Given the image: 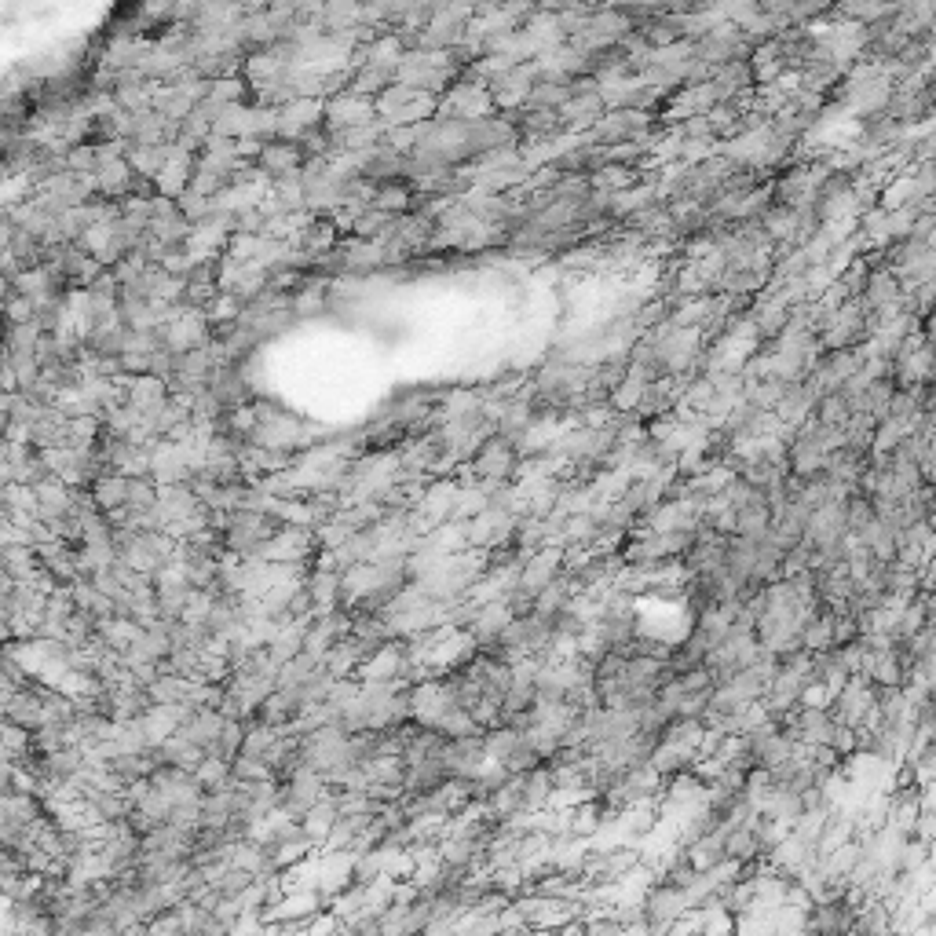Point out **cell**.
Segmentation results:
<instances>
[{
  "label": "cell",
  "mask_w": 936,
  "mask_h": 936,
  "mask_svg": "<svg viewBox=\"0 0 936 936\" xmlns=\"http://www.w3.org/2000/svg\"><path fill=\"white\" fill-rule=\"evenodd\" d=\"M337 819H341V801H337V794H326L308 816L300 819V827H304V834L311 838V845H326L333 827H337Z\"/></svg>",
  "instance_id": "52a82bcc"
},
{
  "label": "cell",
  "mask_w": 936,
  "mask_h": 936,
  "mask_svg": "<svg viewBox=\"0 0 936 936\" xmlns=\"http://www.w3.org/2000/svg\"><path fill=\"white\" fill-rule=\"evenodd\" d=\"M326 794H330V783H326L319 772L300 768L297 776L282 787V812H289L293 819H304L322 798H326Z\"/></svg>",
  "instance_id": "3957f363"
},
{
  "label": "cell",
  "mask_w": 936,
  "mask_h": 936,
  "mask_svg": "<svg viewBox=\"0 0 936 936\" xmlns=\"http://www.w3.org/2000/svg\"><path fill=\"white\" fill-rule=\"evenodd\" d=\"M242 746H245L242 721H238V717H227L224 732H220V739H216L213 754H209V757H224V761H234V757L242 754Z\"/></svg>",
  "instance_id": "5bb4252c"
},
{
  "label": "cell",
  "mask_w": 936,
  "mask_h": 936,
  "mask_svg": "<svg viewBox=\"0 0 936 936\" xmlns=\"http://www.w3.org/2000/svg\"><path fill=\"white\" fill-rule=\"evenodd\" d=\"M172 158V147H132L128 150V165L136 169V176H143V180H158L161 169L169 165Z\"/></svg>",
  "instance_id": "8fae6325"
},
{
  "label": "cell",
  "mask_w": 936,
  "mask_h": 936,
  "mask_svg": "<svg viewBox=\"0 0 936 936\" xmlns=\"http://www.w3.org/2000/svg\"><path fill=\"white\" fill-rule=\"evenodd\" d=\"M231 772H234V783H271V776H275L267 761H260V757H245V754L234 757Z\"/></svg>",
  "instance_id": "9a60e30c"
},
{
  "label": "cell",
  "mask_w": 936,
  "mask_h": 936,
  "mask_svg": "<svg viewBox=\"0 0 936 936\" xmlns=\"http://www.w3.org/2000/svg\"><path fill=\"white\" fill-rule=\"evenodd\" d=\"M128 487H132V479L121 476V472H110V476H103L92 487V498H96L99 512H107V516H117V512L128 505Z\"/></svg>",
  "instance_id": "30bf717a"
},
{
  "label": "cell",
  "mask_w": 936,
  "mask_h": 936,
  "mask_svg": "<svg viewBox=\"0 0 936 936\" xmlns=\"http://www.w3.org/2000/svg\"><path fill=\"white\" fill-rule=\"evenodd\" d=\"M787 732L794 735L801 746H812V750H816V746H830V739L838 732V721H834L830 706H798V710L790 713Z\"/></svg>",
  "instance_id": "7a4b0ae2"
},
{
  "label": "cell",
  "mask_w": 936,
  "mask_h": 936,
  "mask_svg": "<svg viewBox=\"0 0 936 936\" xmlns=\"http://www.w3.org/2000/svg\"><path fill=\"white\" fill-rule=\"evenodd\" d=\"M520 458H523L520 443L494 432V436L476 450V458L468 461V472L479 476L483 483H509V479L520 472Z\"/></svg>",
  "instance_id": "6da1fadb"
},
{
  "label": "cell",
  "mask_w": 936,
  "mask_h": 936,
  "mask_svg": "<svg viewBox=\"0 0 936 936\" xmlns=\"http://www.w3.org/2000/svg\"><path fill=\"white\" fill-rule=\"evenodd\" d=\"M308 165V154L300 143H289V139H267L260 158H256V169L264 172L267 180H286V176H297Z\"/></svg>",
  "instance_id": "5b68a950"
},
{
  "label": "cell",
  "mask_w": 936,
  "mask_h": 936,
  "mask_svg": "<svg viewBox=\"0 0 936 936\" xmlns=\"http://www.w3.org/2000/svg\"><path fill=\"white\" fill-rule=\"evenodd\" d=\"M373 114H377L373 99H362V96H355V92H341V96H333L330 103H326V132H330V136H344L351 128H362V125H370V121H377Z\"/></svg>",
  "instance_id": "277c9868"
},
{
  "label": "cell",
  "mask_w": 936,
  "mask_h": 936,
  "mask_svg": "<svg viewBox=\"0 0 936 936\" xmlns=\"http://www.w3.org/2000/svg\"><path fill=\"white\" fill-rule=\"evenodd\" d=\"M304 585H308V596L315 600V615H326V611H337V607H341V575H337V571L315 567Z\"/></svg>",
  "instance_id": "9c48e42d"
},
{
  "label": "cell",
  "mask_w": 936,
  "mask_h": 936,
  "mask_svg": "<svg viewBox=\"0 0 936 936\" xmlns=\"http://www.w3.org/2000/svg\"><path fill=\"white\" fill-rule=\"evenodd\" d=\"M410 205H414V187H410V183L377 187V198H373V209H381V213H388V216H403Z\"/></svg>",
  "instance_id": "7c38bea8"
},
{
  "label": "cell",
  "mask_w": 936,
  "mask_h": 936,
  "mask_svg": "<svg viewBox=\"0 0 936 936\" xmlns=\"http://www.w3.org/2000/svg\"><path fill=\"white\" fill-rule=\"evenodd\" d=\"M893 933V907L871 896L863 900L860 911H856V926H852V936H889Z\"/></svg>",
  "instance_id": "ba28073f"
},
{
  "label": "cell",
  "mask_w": 936,
  "mask_h": 936,
  "mask_svg": "<svg viewBox=\"0 0 936 936\" xmlns=\"http://www.w3.org/2000/svg\"><path fill=\"white\" fill-rule=\"evenodd\" d=\"M194 779L202 783L205 794H216V790H227L234 783V772H231V761H224V757H205L202 768L194 772Z\"/></svg>",
  "instance_id": "4fadbf2b"
},
{
  "label": "cell",
  "mask_w": 936,
  "mask_h": 936,
  "mask_svg": "<svg viewBox=\"0 0 936 936\" xmlns=\"http://www.w3.org/2000/svg\"><path fill=\"white\" fill-rule=\"evenodd\" d=\"M224 710H216V706H198V710H191V717L183 721L180 735L187 739V743L202 746L205 754H213L216 739H220V732H224Z\"/></svg>",
  "instance_id": "8992f818"
}]
</instances>
